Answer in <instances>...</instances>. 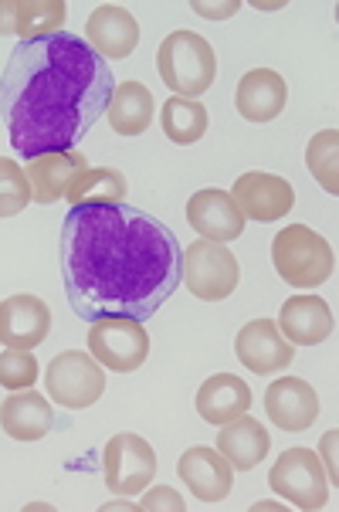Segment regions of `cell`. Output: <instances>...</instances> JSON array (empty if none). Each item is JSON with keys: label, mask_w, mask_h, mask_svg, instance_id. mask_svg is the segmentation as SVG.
I'll return each mask as SVG.
<instances>
[{"label": "cell", "mask_w": 339, "mask_h": 512, "mask_svg": "<svg viewBox=\"0 0 339 512\" xmlns=\"http://www.w3.org/2000/svg\"><path fill=\"white\" fill-rule=\"evenodd\" d=\"M62 279L82 323H146L184 282V248L133 204H78L62 224Z\"/></svg>", "instance_id": "6da1fadb"}, {"label": "cell", "mask_w": 339, "mask_h": 512, "mask_svg": "<svg viewBox=\"0 0 339 512\" xmlns=\"http://www.w3.org/2000/svg\"><path fill=\"white\" fill-rule=\"evenodd\" d=\"M116 78L78 34L17 41L0 72V119L17 156L75 150L106 116Z\"/></svg>", "instance_id": "7a4b0ae2"}, {"label": "cell", "mask_w": 339, "mask_h": 512, "mask_svg": "<svg viewBox=\"0 0 339 512\" xmlns=\"http://www.w3.org/2000/svg\"><path fill=\"white\" fill-rule=\"evenodd\" d=\"M156 72L170 92L197 99L214 85L217 78V55L211 41L197 31H170L156 48Z\"/></svg>", "instance_id": "3957f363"}, {"label": "cell", "mask_w": 339, "mask_h": 512, "mask_svg": "<svg viewBox=\"0 0 339 512\" xmlns=\"http://www.w3.org/2000/svg\"><path fill=\"white\" fill-rule=\"evenodd\" d=\"M272 265L285 285L295 289H316L326 285L336 272V258L329 241L306 224H289L272 241Z\"/></svg>", "instance_id": "277c9868"}, {"label": "cell", "mask_w": 339, "mask_h": 512, "mask_svg": "<svg viewBox=\"0 0 339 512\" xmlns=\"http://www.w3.org/2000/svg\"><path fill=\"white\" fill-rule=\"evenodd\" d=\"M268 485L295 509H323L329 502V479L319 455L312 448H285L268 472Z\"/></svg>", "instance_id": "5b68a950"}, {"label": "cell", "mask_w": 339, "mask_h": 512, "mask_svg": "<svg viewBox=\"0 0 339 512\" xmlns=\"http://www.w3.org/2000/svg\"><path fill=\"white\" fill-rule=\"evenodd\" d=\"M45 387L55 404L68 411H85L106 394V367L82 350H65L48 363Z\"/></svg>", "instance_id": "8992f818"}, {"label": "cell", "mask_w": 339, "mask_h": 512, "mask_svg": "<svg viewBox=\"0 0 339 512\" xmlns=\"http://www.w3.org/2000/svg\"><path fill=\"white\" fill-rule=\"evenodd\" d=\"M238 282L241 268L228 245L201 238L184 251V282L180 285H187L201 302H224L228 295H234Z\"/></svg>", "instance_id": "52a82bcc"}, {"label": "cell", "mask_w": 339, "mask_h": 512, "mask_svg": "<svg viewBox=\"0 0 339 512\" xmlns=\"http://www.w3.org/2000/svg\"><path fill=\"white\" fill-rule=\"evenodd\" d=\"M102 475H106L109 492L116 496H136L156 475V451L146 438L133 431H119L102 448Z\"/></svg>", "instance_id": "ba28073f"}, {"label": "cell", "mask_w": 339, "mask_h": 512, "mask_svg": "<svg viewBox=\"0 0 339 512\" xmlns=\"http://www.w3.org/2000/svg\"><path fill=\"white\" fill-rule=\"evenodd\" d=\"M89 353L112 373H133L150 357V333L139 319L89 323Z\"/></svg>", "instance_id": "9c48e42d"}, {"label": "cell", "mask_w": 339, "mask_h": 512, "mask_svg": "<svg viewBox=\"0 0 339 512\" xmlns=\"http://www.w3.org/2000/svg\"><path fill=\"white\" fill-rule=\"evenodd\" d=\"M231 197L238 204V211L245 214V221H278L292 211L295 204V190L285 177L265 170H248L234 180Z\"/></svg>", "instance_id": "30bf717a"}, {"label": "cell", "mask_w": 339, "mask_h": 512, "mask_svg": "<svg viewBox=\"0 0 339 512\" xmlns=\"http://www.w3.org/2000/svg\"><path fill=\"white\" fill-rule=\"evenodd\" d=\"M234 353L258 377H272V373L292 367L295 346L285 340L275 319H251L248 326L238 329L234 336Z\"/></svg>", "instance_id": "8fae6325"}, {"label": "cell", "mask_w": 339, "mask_h": 512, "mask_svg": "<svg viewBox=\"0 0 339 512\" xmlns=\"http://www.w3.org/2000/svg\"><path fill=\"white\" fill-rule=\"evenodd\" d=\"M51 336V309L31 292H17L0 302V343L11 350H34Z\"/></svg>", "instance_id": "7c38bea8"}, {"label": "cell", "mask_w": 339, "mask_h": 512, "mask_svg": "<svg viewBox=\"0 0 339 512\" xmlns=\"http://www.w3.org/2000/svg\"><path fill=\"white\" fill-rule=\"evenodd\" d=\"M177 475L190 489V496L201 499V502H224L234 489L231 462L211 445L187 448L177 462Z\"/></svg>", "instance_id": "4fadbf2b"}, {"label": "cell", "mask_w": 339, "mask_h": 512, "mask_svg": "<svg viewBox=\"0 0 339 512\" xmlns=\"http://www.w3.org/2000/svg\"><path fill=\"white\" fill-rule=\"evenodd\" d=\"M187 221L201 238L217 241V245H228V241L245 234V214L238 211V204H234L228 190H217V187H204L190 197Z\"/></svg>", "instance_id": "5bb4252c"}, {"label": "cell", "mask_w": 339, "mask_h": 512, "mask_svg": "<svg viewBox=\"0 0 339 512\" xmlns=\"http://www.w3.org/2000/svg\"><path fill=\"white\" fill-rule=\"evenodd\" d=\"M268 421L282 431H309L319 421V394L302 377H278L265 390Z\"/></svg>", "instance_id": "9a60e30c"}, {"label": "cell", "mask_w": 339, "mask_h": 512, "mask_svg": "<svg viewBox=\"0 0 339 512\" xmlns=\"http://www.w3.org/2000/svg\"><path fill=\"white\" fill-rule=\"evenodd\" d=\"M82 170H89V156L82 150H58V153L34 156V160H28V167H24L31 184V204H58Z\"/></svg>", "instance_id": "2e32d148"}, {"label": "cell", "mask_w": 339, "mask_h": 512, "mask_svg": "<svg viewBox=\"0 0 339 512\" xmlns=\"http://www.w3.org/2000/svg\"><path fill=\"white\" fill-rule=\"evenodd\" d=\"M85 41L92 51H99L106 62L129 58L139 45L136 17L119 4H99L85 21Z\"/></svg>", "instance_id": "e0dca14e"}, {"label": "cell", "mask_w": 339, "mask_h": 512, "mask_svg": "<svg viewBox=\"0 0 339 512\" xmlns=\"http://www.w3.org/2000/svg\"><path fill=\"white\" fill-rule=\"evenodd\" d=\"M65 17L62 0H0V38H48L62 31Z\"/></svg>", "instance_id": "ac0fdd59"}, {"label": "cell", "mask_w": 339, "mask_h": 512, "mask_svg": "<svg viewBox=\"0 0 339 512\" xmlns=\"http://www.w3.org/2000/svg\"><path fill=\"white\" fill-rule=\"evenodd\" d=\"M275 326L282 329V336L292 346H319L333 336L336 319L329 302L319 295H292V299H285Z\"/></svg>", "instance_id": "d6986e66"}, {"label": "cell", "mask_w": 339, "mask_h": 512, "mask_svg": "<svg viewBox=\"0 0 339 512\" xmlns=\"http://www.w3.org/2000/svg\"><path fill=\"white\" fill-rule=\"evenodd\" d=\"M285 102H289V85L275 68H251L241 75L234 92V109L245 116V123H272L282 116Z\"/></svg>", "instance_id": "ffe728a7"}, {"label": "cell", "mask_w": 339, "mask_h": 512, "mask_svg": "<svg viewBox=\"0 0 339 512\" xmlns=\"http://www.w3.org/2000/svg\"><path fill=\"white\" fill-rule=\"evenodd\" d=\"M0 428L7 438L14 441H41L55 428V411L45 394H34V390H14L0 404Z\"/></svg>", "instance_id": "44dd1931"}, {"label": "cell", "mask_w": 339, "mask_h": 512, "mask_svg": "<svg viewBox=\"0 0 339 512\" xmlns=\"http://www.w3.org/2000/svg\"><path fill=\"white\" fill-rule=\"evenodd\" d=\"M214 448L228 458L234 472H251V468H258L268 458L272 438H268L262 421H255L251 414H241V418L221 424Z\"/></svg>", "instance_id": "7402d4cb"}, {"label": "cell", "mask_w": 339, "mask_h": 512, "mask_svg": "<svg viewBox=\"0 0 339 512\" xmlns=\"http://www.w3.org/2000/svg\"><path fill=\"white\" fill-rule=\"evenodd\" d=\"M251 401H255L251 387L238 373H214V377H207L201 390H197V414H201L207 424L221 428V424L248 414Z\"/></svg>", "instance_id": "603a6c76"}, {"label": "cell", "mask_w": 339, "mask_h": 512, "mask_svg": "<svg viewBox=\"0 0 339 512\" xmlns=\"http://www.w3.org/2000/svg\"><path fill=\"white\" fill-rule=\"evenodd\" d=\"M109 126L119 136H143L153 126L156 106H153V92L143 82H123L116 85L109 102Z\"/></svg>", "instance_id": "cb8c5ba5"}, {"label": "cell", "mask_w": 339, "mask_h": 512, "mask_svg": "<svg viewBox=\"0 0 339 512\" xmlns=\"http://www.w3.org/2000/svg\"><path fill=\"white\" fill-rule=\"evenodd\" d=\"M160 126H163V133H167L170 143L190 146V143L204 140L207 126H211V116H207V106H204L201 99H184V95H170V99L163 102Z\"/></svg>", "instance_id": "d4e9b609"}, {"label": "cell", "mask_w": 339, "mask_h": 512, "mask_svg": "<svg viewBox=\"0 0 339 512\" xmlns=\"http://www.w3.org/2000/svg\"><path fill=\"white\" fill-rule=\"evenodd\" d=\"M129 184L123 177V170L116 167H89L75 177V184L68 187L65 201L78 204H126Z\"/></svg>", "instance_id": "484cf974"}, {"label": "cell", "mask_w": 339, "mask_h": 512, "mask_svg": "<svg viewBox=\"0 0 339 512\" xmlns=\"http://www.w3.org/2000/svg\"><path fill=\"white\" fill-rule=\"evenodd\" d=\"M336 150H339V129H319L306 146V167L312 177L319 180V187L326 194H339V167H336Z\"/></svg>", "instance_id": "4316f807"}, {"label": "cell", "mask_w": 339, "mask_h": 512, "mask_svg": "<svg viewBox=\"0 0 339 512\" xmlns=\"http://www.w3.org/2000/svg\"><path fill=\"white\" fill-rule=\"evenodd\" d=\"M31 204L28 173L11 156H0V218H14Z\"/></svg>", "instance_id": "83f0119b"}, {"label": "cell", "mask_w": 339, "mask_h": 512, "mask_svg": "<svg viewBox=\"0 0 339 512\" xmlns=\"http://www.w3.org/2000/svg\"><path fill=\"white\" fill-rule=\"evenodd\" d=\"M38 384V360L31 350H11L0 353V387L4 390H28Z\"/></svg>", "instance_id": "f1b7e54d"}, {"label": "cell", "mask_w": 339, "mask_h": 512, "mask_svg": "<svg viewBox=\"0 0 339 512\" xmlns=\"http://www.w3.org/2000/svg\"><path fill=\"white\" fill-rule=\"evenodd\" d=\"M136 509L139 512H160V509H167V512H187V502H184V496H180L177 489H167V485H160V489L146 492L143 502H136Z\"/></svg>", "instance_id": "f546056e"}, {"label": "cell", "mask_w": 339, "mask_h": 512, "mask_svg": "<svg viewBox=\"0 0 339 512\" xmlns=\"http://www.w3.org/2000/svg\"><path fill=\"white\" fill-rule=\"evenodd\" d=\"M336 431H329V435H323V441H319V462H326V479H329V485H336L339 479H336V458H333V448H336Z\"/></svg>", "instance_id": "4dcf8cb0"}, {"label": "cell", "mask_w": 339, "mask_h": 512, "mask_svg": "<svg viewBox=\"0 0 339 512\" xmlns=\"http://www.w3.org/2000/svg\"><path fill=\"white\" fill-rule=\"evenodd\" d=\"M238 7V0H231V4H194V11L201 17H211V21H221V17H231Z\"/></svg>", "instance_id": "1f68e13d"}, {"label": "cell", "mask_w": 339, "mask_h": 512, "mask_svg": "<svg viewBox=\"0 0 339 512\" xmlns=\"http://www.w3.org/2000/svg\"><path fill=\"white\" fill-rule=\"evenodd\" d=\"M102 509H136V502H109V506Z\"/></svg>", "instance_id": "d6a6232c"}]
</instances>
